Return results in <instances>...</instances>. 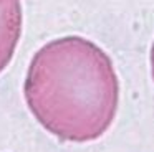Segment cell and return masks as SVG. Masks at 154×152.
<instances>
[{
  "mask_svg": "<svg viewBox=\"0 0 154 152\" xmlns=\"http://www.w3.org/2000/svg\"><path fill=\"white\" fill-rule=\"evenodd\" d=\"M119 93L111 56L80 35L60 36L38 48L23 81V98L35 121L71 144L98 141L109 131Z\"/></svg>",
  "mask_w": 154,
  "mask_h": 152,
  "instance_id": "cell-1",
  "label": "cell"
},
{
  "mask_svg": "<svg viewBox=\"0 0 154 152\" xmlns=\"http://www.w3.org/2000/svg\"><path fill=\"white\" fill-rule=\"evenodd\" d=\"M23 28L22 0H0V73L5 71L17 51Z\"/></svg>",
  "mask_w": 154,
  "mask_h": 152,
  "instance_id": "cell-2",
  "label": "cell"
},
{
  "mask_svg": "<svg viewBox=\"0 0 154 152\" xmlns=\"http://www.w3.org/2000/svg\"><path fill=\"white\" fill-rule=\"evenodd\" d=\"M149 66H151V78L154 83V40L151 43V51H149Z\"/></svg>",
  "mask_w": 154,
  "mask_h": 152,
  "instance_id": "cell-3",
  "label": "cell"
}]
</instances>
